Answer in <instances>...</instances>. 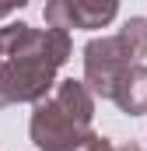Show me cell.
I'll return each mask as SVG.
<instances>
[{"label": "cell", "instance_id": "obj_1", "mask_svg": "<svg viewBox=\"0 0 147 151\" xmlns=\"http://www.w3.org/2000/svg\"><path fill=\"white\" fill-rule=\"evenodd\" d=\"M70 56V39L60 28H32L21 21L14 46L0 60V109L11 102H39L53 91V74Z\"/></svg>", "mask_w": 147, "mask_h": 151}, {"label": "cell", "instance_id": "obj_2", "mask_svg": "<svg viewBox=\"0 0 147 151\" xmlns=\"http://www.w3.org/2000/svg\"><path fill=\"white\" fill-rule=\"evenodd\" d=\"M95 99L84 81H60L32 113V141L42 151H84L91 141Z\"/></svg>", "mask_w": 147, "mask_h": 151}, {"label": "cell", "instance_id": "obj_3", "mask_svg": "<svg viewBox=\"0 0 147 151\" xmlns=\"http://www.w3.org/2000/svg\"><path fill=\"white\" fill-rule=\"evenodd\" d=\"M147 56V18H130L116 35L91 39L84 46V88L91 95L112 99L116 81Z\"/></svg>", "mask_w": 147, "mask_h": 151}, {"label": "cell", "instance_id": "obj_4", "mask_svg": "<svg viewBox=\"0 0 147 151\" xmlns=\"http://www.w3.org/2000/svg\"><path fill=\"white\" fill-rule=\"evenodd\" d=\"M46 25L49 28H60V32H67V28H105L112 18L119 14V7L112 4V0H56V4H46Z\"/></svg>", "mask_w": 147, "mask_h": 151}, {"label": "cell", "instance_id": "obj_5", "mask_svg": "<svg viewBox=\"0 0 147 151\" xmlns=\"http://www.w3.org/2000/svg\"><path fill=\"white\" fill-rule=\"evenodd\" d=\"M112 102H116L126 116L147 113V67H144V63H133L126 74L116 81V88H112Z\"/></svg>", "mask_w": 147, "mask_h": 151}, {"label": "cell", "instance_id": "obj_6", "mask_svg": "<svg viewBox=\"0 0 147 151\" xmlns=\"http://www.w3.org/2000/svg\"><path fill=\"white\" fill-rule=\"evenodd\" d=\"M18 7H21V4H7V7H0V18H7V14H14Z\"/></svg>", "mask_w": 147, "mask_h": 151}, {"label": "cell", "instance_id": "obj_7", "mask_svg": "<svg viewBox=\"0 0 147 151\" xmlns=\"http://www.w3.org/2000/svg\"><path fill=\"white\" fill-rule=\"evenodd\" d=\"M123 151H140V148H137V144H126V148H123Z\"/></svg>", "mask_w": 147, "mask_h": 151}]
</instances>
